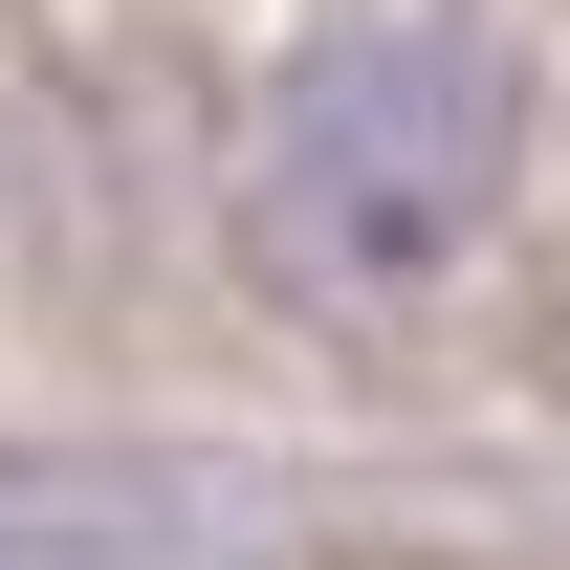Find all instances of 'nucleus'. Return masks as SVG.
<instances>
[{
  "mask_svg": "<svg viewBox=\"0 0 570 570\" xmlns=\"http://www.w3.org/2000/svg\"><path fill=\"white\" fill-rule=\"evenodd\" d=\"M504 154H527V110H504L483 45L461 22H373L330 67H285V110L242 132V242L307 307H417L504 219Z\"/></svg>",
  "mask_w": 570,
  "mask_h": 570,
  "instance_id": "f257e3e1",
  "label": "nucleus"
}]
</instances>
